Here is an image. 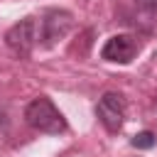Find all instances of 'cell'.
<instances>
[{"instance_id": "6da1fadb", "label": "cell", "mask_w": 157, "mask_h": 157, "mask_svg": "<svg viewBox=\"0 0 157 157\" xmlns=\"http://www.w3.org/2000/svg\"><path fill=\"white\" fill-rule=\"evenodd\" d=\"M25 120L29 128L47 132V135L66 132V118L47 96H37L34 101H29V105L25 108Z\"/></svg>"}, {"instance_id": "7a4b0ae2", "label": "cell", "mask_w": 157, "mask_h": 157, "mask_svg": "<svg viewBox=\"0 0 157 157\" xmlns=\"http://www.w3.org/2000/svg\"><path fill=\"white\" fill-rule=\"evenodd\" d=\"M37 42H39V27L34 17H22L5 32V44L17 56H29Z\"/></svg>"}, {"instance_id": "3957f363", "label": "cell", "mask_w": 157, "mask_h": 157, "mask_svg": "<svg viewBox=\"0 0 157 157\" xmlns=\"http://www.w3.org/2000/svg\"><path fill=\"white\" fill-rule=\"evenodd\" d=\"M125 98L123 93L118 91H108L98 98L96 103V118L101 120V125L108 130V132H118L123 128V120H125Z\"/></svg>"}, {"instance_id": "277c9868", "label": "cell", "mask_w": 157, "mask_h": 157, "mask_svg": "<svg viewBox=\"0 0 157 157\" xmlns=\"http://www.w3.org/2000/svg\"><path fill=\"white\" fill-rule=\"evenodd\" d=\"M71 25H74L71 12H66V10H47L42 15V20L37 22V27H39V42L44 47L56 44L59 39H64L69 34Z\"/></svg>"}, {"instance_id": "5b68a950", "label": "cell", "mask_w": 157, "mask_h": 157, "mask_svg": "<svg viewBox=\"0 0 157 157\" xmlns=\"http://www.w3.org/2000/svg\"><path fill=\"white\" fill-rule=\"evenodd\" d=\"M137 49H140V44H137V39H135L132 34H113V37L103 44L101 59L113 61V64H130V61L135 59Z\"/></svg>"}, {"instance_id": "8992f818", "label": "cell", "mask_w": 157, "mask_h": 157, "mask_svg": "<svg viewBox=\"0 0 157 157\" xmlns=\"http://www.w3.org/2000/svg\"><path fill=\"white\" fill-rule=\"evenodd\" d=\"M155 142H157V135L150 130H142V132L132 135V140H130V145L137 150H150V147H155Z\"/></svg>"}, {"instance_id": "52a82bcc", "label": "cell", "mask_w": 157, "mask_h": 157, "mask_svg": "<svg viewBox=\"0 0 157 157\" xmlns=\"http://www.w3.org/2000/svg\"><path fill=\"white\" fill-rule=\"evenodd\" d=\"M140 7H145V10H155L157 7V0H135Z\"/></svg>"}]
</instances>
